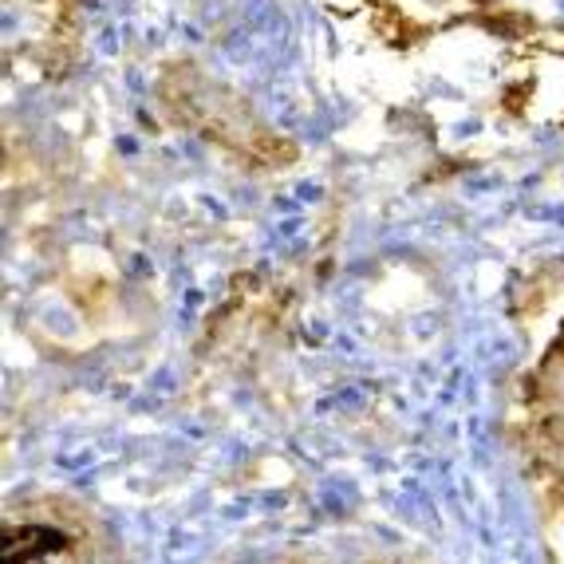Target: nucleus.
Listing matches in <instances>:
<instances>
[{
    "mask_svg": "<svg viewBox=\"0 0 564 564\" xmlns=\"http://www.w3.org/2000/svg\"><path fill=\"white\" fill-rule=\"evenodd\" d=\"M4 564H84L79 541L47 521H24L4 533Z\"/></svg>",
    "mask_w": 564,
    "mask_h": 564,
    "instance_id": "obj_1",
    "label": "nucleus"
}]
</instances>
